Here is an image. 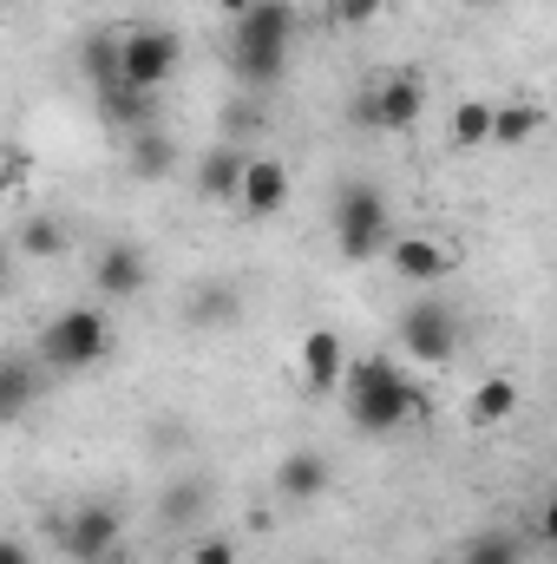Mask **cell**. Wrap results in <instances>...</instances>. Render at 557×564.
<instances>
[{
	"label": "cell",
	"mask_w": 557,
	"mask_h": 564,
	"mask_svg": "<svg viewBox=\"0 0 557 564\" xmlns=\"http://www.w3.org/2000/svg\"><path fill=\"white\" fill-rule=\"evenodd\" d=\"M387 237H394V217H387L381 184L348 177V184L335 191V243H341V257H348V263H368V257L387 250Z\"/></svg>",
	"instance_id": "277c9868"
},
{
	"label": "cell",
	"mask_w": 557,
	"mask_h": 564,
	"mask_svg": "<svg viewBox=\"0 0 557 564\" xmlns=\"http://www.w3.org/2000/svg\"><path fill=\"white\" fill-rule=\"evenodd\" d=\"M40 394H46V368H40V355L7 348V355H0V426L20 421V414H33Z\"/></svg>",
	"instance_id": "30bf717a"
},
{
	"label": "cell",
	"mask_w": 557,
	"mask_h": 564,
	"mask_svg": "<svg viewBox=\"0 0 557 564\" xmlns=\"http://www.w3.org/2000/svg\"><path fill=\"white\" fill-rule=\"evenodd\" d=\"M20 250L26 257H59L66 250V224L59 217H26L20 224Z\"/></svg>",
	"instance_id": "cb8c5ba5"
},
{
	"label": "cell",
	"mask_w": 557,
	"mask_h": 564,
	"mask_svg": "<svg viewBox=\"0 0 557 564\" xmlns=\"http://www.w3.org/2000/svg\"><path fill=\"white\" fill-rule=\"evenodd\" d=\"M250 7H256V0H217V13H230V20H237V13H250Z\"/></svg>",
	"instance_id": "83f0119b"
},
{
	"label": "cell",
	"mask_w": 557,
	"mask_h": 564,
	"mask_svg": "<svg viewBox=\"0 0 557 564\" xmlns=\"http://www.w3.org/2000/svg\"><path fill=\"white\" fill-rule=\"evenodd\" d=\"M243 164H250V151H243L237 139L210 144V151H204V164H197V191H204V197H237Z\"/></svg>",
	"instance_id": "2e32d148"
},
{
	"label": "cell",
	"mask_w": 557,
	"mask_h": 564,
	"mask_svg": "<svg viewBox=\"0 0 557 564\" xmlns=\"http://www.w3.org/2000/svg\"><path fill=\"white\" fill-rule=\"evenodd\" d=\"M381 13V0H335V20H348V26H368Z\"/></svg>",
	"instance_id": "484cf974"
},
{
	"label": "cell",
	"mask_w": 557,
	"mask_h": 564,
	"mask_svg": "<svg viewBox=\"0 0 557 564\" xmlns=\"http://www.w3.org/2000/svg\"><path fill=\"white\" fill-rule=\"evenodd\" d=\"M177 33L171 26H132L119 33V99H144L177 73Z\"/></svg>",
	"instance_id": "5b68a950"
},
{
	"label": "cell",
	"mask_w": 557,
	"mask_h": 564,
	"mask_svg": "<svg viewBox=\"0 0 557 564\" xmlns=\"http://www.w3.org/2000/svg\"><path fill=\"white\" fill-rule=\"evenodd\" d=\"M341 408H348V426L354 433L381 440V433H401V426L414 421L419 394H414V381L401 375V361L361 355V361L341 368Z\"/></svg>",
	"instance_id": "6da1fadb"
},
{
	"label": "cell",
	"mask_w": 557,
	"mask_h": 564,
	"mask_svg": "<svg viewBox=\"0 0 557 564\" xmlns=\"http://www.w3.org/2000/svg\"><path fill=\"white\" fill-rule=\"evenodd\" d=\"M288 46H295V13H288V0H256L250 13L230 20V66H237L250 86H276L282 66H288Z\"/></svg>",
	"instance_id": "7a4b0ae2"
},
{
	"label": "cell",
	"mask_w": 557,
	"mask_h": 564,
	"mask_svg": "<svg viewBox=\"0 0 557 564\" xmlns=\"http://www.w3.org/2000/svg\"><path fill=\"white\" fill-rule=\"evenodd\" d=\"M419 112H426V86H419V73H407V66L401 73H381L348 106V119L361 132H407V126H419Z\"/></svg>",
	"instance_id": "8992f818"
},
{
	"label": "cell",
	"mask_w": 557,
	"mask_h": 564,
	"mask_svg": "<svg viewBox=\"0 0 557 564\" xmlns=\"http://www.w3.org/2000/svg\"><path fill=\"white\" fill-rule=\"evenodd\" d=\"M446 139L459 144V151H472V144L492 139V106H479V99H466V106H452V126H446Z\"/></svg>",
	"instance_id": "603a6c76"
},
{
	"label": "cell",
	"mask_w": 557,
	"mask_h": 564,
	"mask_svg": "<svg viewBox=\"0 0 557 564\" xmlns=\"http://www.w3.org/2000/svg\"><path fill=\"white\" fill-rule=\"evenodd\" d=\"M184 564H243V552H237L230 539H217V532H197V539L184 545Z\"/></svg>",
	"instance_id": "d4e9b609"
},
{
	"label": "cell",
	"mask_w": 557,
	"mask_h": 564,
	"mask_svg": "<svg viewBox=\"0 0 557 564\" xmlns=\"http://www.w3.org/2000/svg\"><path fill=\"white\" fill-rule=\"evenodd\" d=\"M472 7H505V0H472Z\"/></svg>",
	"instance_id": "f546056e"
},
{
	"label": "cell",
	"mask_w": 557,
	"mask_h": 564,
	"mask_svg": "<svg viewBox=\"0 0 557 564\" xmlns=\"http://www.w3.org/2000/svg\"><path fill=\"white\" fill-rule=\"evenodd\" d=\"M204 512H210V486H204V479H177V486H164V499H157V519H164L171 532H190Z\"/></svg>",
	"instance_id": "e0dca14e"
},
{
	"label": "cell",
	"mask_w": 557,
	"mask_h": 564,
	"mask_svg": "<svg viewBox=\"0 0 557 564\" xmlns=\"http://www.w3.org/2000/svg\"><path fill=\"white\" fill-rule=\"evenodd\" d=\"M99 564H119V558H99Z\"/></svg>",
	"instance_id": "4dcf8cb0"
},
{
	"label": "cell",
	"mask_w": 557,
	"mask_h": 564,
	"mask_svg": "<svg viewBox=\"0 0 557 564\" xmlns=\"http://www.w3.org/2000/svg\"><path fill=\"white\" fill-rule=\"evenodd\" d=\"M0 564H33V545L26 539H0Z\"/></svg>",
	"instance_id": "4316f807"
},
{
	"label": "cell",
	"mask_w": 557,
	"mask_h": 564,
	"mask_svg": "<svg viewBox=\"0 0 557 564\" xmlns=\"http://www.w3.org/2000/svg\"><path fill=\"white\" fill-rule=\"evenodd\" d=\"M119 539H125V512H119L112 499H86V506L66 519V532H59V545H66L73 564L119 558Z\"/></svg>",
	"instance_id": "ba28073f"
},
{
	"label": "cell",
	"mask_w": 557,
	"mask_h": 564,
	"mask_svg": "<svg viewBox=\"0 0 557 564\" xmlns=\"http://www.w3.org/2000/svg\"><path fill=\"white\" fill-rule=\"evenodd\" d=\"M243 217H276L282 204H288V171H282L276 158H250L243 164V184H237V197H230Z\"/></svg>",
	"instance_id": "7c38bea8"
},
{
	"label": "cell",
	"mask_w": 557,
	"mask_h": 564,
	"mask_svg": "<svg viewBox=\"0 0 557 564\" xmlns=\"http://www.w3.org/2000/svg\"><path fill=\"white\" fill-rule=\"evenodd\" d=\"M341 368H348V341L335 328H308L302 335V381L315 394H328V388H341Z\"/></svg>",
	"instance_id": "4fadbf2b"
},
{
	"label": "cell",
	"mask_w": 557,
	"mask_h": 564,
	"mask_svg": "<svg viewBox=\"0 0 557 564\" xmlns=\"http://www.w3.org/2000/svg\"><path fill=\"white\" fill-rule=\"evenodd\" d=\"M7 282H13V263H7V243H0V295H7Z\"/></svg>",
	"instance_id": "f1b7e54d"
},
{
	"label": "cell",
	"mask_w": 557,
	"mask_h": 564,
	"mask_svg": "<svg viewBox=\"0 0 557 564\" xmlns=\"http://www.w3.org/2000/svg\"><path fill=\"white\" fill-rule=\"evenodd\" d=\"M518 414V388L505 381V375H492V381H479V394H472V421L479 426H499Z\"/></svg>",
	"instance_id": "7402d4cb"
},
{
	"label": "cell",
	"mask_w": 557,
	"mask_h": 564,
	"mask_svg": "<svg viewBox=\"0 0 557 564\" xmlns=\"http://www.w3.org/2000/svg\"><path fill=\"white\" fill-rule=\"evenodd\" d=\"M387 263H394L401 282H439L452 270V250L433 243L426 230H394V237H387Z\"/></svg>",
	"instance_id": "8fae6325"
},
{
	"label": "cell",
	"mask_w": 557,
	"mask_h": 564,
	"mask_svg": "<svg viewBox=\"0 0 557 564\" xmlns=\"http://www.w3.org/2000/svg\"><path fill=\"white\" fill-rule=\"evenodd\" d=\"M79 66H86V79H92L106 99H119V33H92V40L79 46Z\"/></svg>",
	"instance_id": "d6986e66"
},
{
	"label": "cell",
	"mask_w": 557,
	"mask_h": 564,
	"mask_svg": "<svg viewBox=\"0 0 557 564\" xmlns=\"http://www.w3.org/2000/svg\"><path fill=\"white\" fill-rule=\"evenodd\" d=\"M545 126V106H492V139L485 144H532Z\"/></svg>",
	"instance_id": "ffe728a7"
},
{
	"label": "cell",
	"mask_w": 557,
	"mask_h": 564,
	"mask_svg": "<svg viewBox=\"0 0 557 564\" xmlns=\"http://www.w3.org/2000/svg\"><path fill=\"white\" fill-rule=\"evenodd\" d=\"M243 315V289L237 282H197L190 302H184V322L190 328H230Z\"/></svg>",
	"instance_id": "9a60e30c"
},
{
	"label": "cell",
	"mask_w": 557,
	"mask_h": 564,
	"mask_svg": "<svg viewBox=\"0 0 557 564\" xmlns=\"http://www.w3.org/2000/svg\"><path fill=\"white\" fill-rule=\"evenodd\" d=\"M92 282H99V295H106V302L144 295V282H151V257H144L132 237H119V243H106V250L92 257Z\"/></svg>",
	"instance_id": "9c48e42d"
},
{
	"label": "cell",
	"mask_w": 557,
	"mask_h": 564,
	"mask_svg": "<svg viewBox=\"0 0 557 564\" xmlns=\"http://www.w3.org/2000/svg\"><path fill=\"white\" fill-rule=\"evenodd\" d=\"M276 492L288 499V506L321 499V492H328V459H321V453H308V446H295V453L276 466Z\"/></svg>",
	"instance_id": "5bb4252c"
},
{
	"label": "cell",
	"mask_w": 557,
	"mask_h": 564,
	"mask_svg": "<svg viewBox=\"0 0 557 564\" xmlns=\"http://www.w3.org/2000/svg\"><path fill=\"white\" fill-rule=\"evenodd\" d=\"M459 341H466V315L446 302V295H419L401 308V348L426 361V368H439V361H452L459 355Z\"/></svg>",
	"instance_id": "52a82bcc"
},
{
	"label": "cell",
	"mask_w": 557,
	"mask_h": 564,
	"mask_svg": "<svg viewBox=\"0 0 557 564\" xmlns=\"http://www.w3.org/2000/svg\"><path fill=\"white\" fill-rule=\"evenodd\" d=\"M106 355H112V322H106V308L73 302V308H59V315L40 328V368H53V375H86V368L106 361Z\"/></svg>",
	"instance_id": "3957f363"
},
{
	"label": "cell",
	"mask_w": 557,
	"mask_h": 564,
	"mask_svg": "<svg viewBox=\"0 0 557 564\" xmlns=\"http://www.w3.org/2000/svg\"><path fill=\"white\" fill-rule=\"evenodd\" d=\"M171 164H177V144L164 139L157 126H139V139H132V177L157 184V177H171Z\"/></svg>",
	"instance_id": "ac0fdd59"
},
{
	"label": "cell",
	"mask_w": 557,
	"mask_h": 564,
	"mask_svg": "<svg viewBox=\"0 0 557 564\" xmlns=\"http://www.w3.org/2000/svg\"><path fill=\"white\" fill-rule=\"evenodd\" d=\"M459 564H525V539L518 532H472Z\"/></svg>",
	"instance_id": "44dd1931"
}]
</instances>
